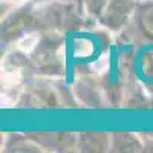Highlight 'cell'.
Returning <instances> with one entry per match:
<instances>
[{
    "label": "cell",
    "mask_w": 153,
    "mask_h": 153,
    "mask_svg": "<svg viewBox=\"0 0 153 153\" xmlns=\"http://www.w3.org/2000/svg\"><path fill=\"white\" fill-rule=\"evenodd\" d=\"M38 3L40 0H26L25 3L5 14V17L2 19V26H0L2 48L17 43L28 35L42 32Z\"/></svg>",
    "instance_id": "cell-1"
},
{
    "label": "cell",
    "mask_w": 153,
    "mask_h": 153,
    "mask_svg": "<svg viewBox=\"0 0 153 153\" xmlns=\"http://www.w3.org/2000/svg\"><path fill=\"white\" fill-rule=\"evenodd\" d=\"M66 43V34L46 31L40 32L38 42L29 52L34 72L37 75L60 78L65 75V65L60 58V49Z\"/></svg>",
    "instance_id": "cell-2"
},
{
    "label": "cell",
    "mask_w": 153,
    "mask_h": 153,
    "mask_svg": "<svg viewBox=\"0 0 153 153\" xmlns=\"http://www.w3.org/2000/svg\"><path fill=\"white\" fill-rule=\"evenodd\" d=\"M54 83H48L43 80L29 81L25 87L23 94L19 97L17 107L23 109H61L71 106L69 100L65 98L63 91Z\"/></svg>",
    "instance_id": "cell-3"
},
{
    "label": "cell",
    "mask_w": 153,
    "mask_h": 153,
    "mask_svg": "<svg viewBox=\"0 0 153 153\" xmlns=\"http://www.w3.org/2000/svg\"><path fill=\"white\" fill-rule=\"evenodd\" d=\"M139 0H109L97 23L109 32L120 34L135 17Z\"/></svg>",
    "instance_id": "cell-4"
},
{
    "label": "cell",
    "mask_w": 153,
    "mask_h": 153,
    "mask_svg": "<svg viewBox=\"0 0 153 153\" xmlns=\"http://www.w3.org/2000/svg\"><path fill=\"white\" fill-rule=\"evenodd\" d=\"M28 136L42 147L43 152L69 153L76 152L78 133L75 132H28Z\"/></svg>",
    "instance_id": "cell-5"
},
{
    "label": "cell",
    "mask_w": 153,
    "mask_h": 153,
    "mask_svg": "<svg viewBox=\"0 0 153 153\" xmlns=\"http://www.w3.org/2000/svg\"><path fill=\"white\" fill-rule=\"evenodd\" d=\"M74 94L87 107L100 109L104 106V91L101 80L92 75H81L74 84Z\"/></svg>",
    "instance_id": "cell-6"
},
{
    "label": "cell",
    "mask_w": 153,
    "mask_h": 153,
    "mask_svg": "<svg viewBox=\"0 0 153 153\" xmlns=\"http://www.w3.org/2000/svg\"><path fill=\"white\" fill-rule=\"evenodd\" d=\"M133 25L139 37L149 43H153V0L138 2Z\"/></svg>",
    "instance_id": "cell-7"
},
{
    "label": "cell",
    "mask_w": 153,
    "mask_h": 153,
    "mask_svg": "<svg viewBox=\"0 0 153 153\" xmlns=\"http://www.w3.org/2000/svg\"><path fill=\"white\" fill-rule=\"evenodd\" d=\"M76 152H81V153L110 152V133L107 132H78Z\"/></svg>",
    "instance_id": "cell-8"
},
{
    "label": "cell",
    "mask_w": 153,
    "mask_h": 153,
    "mask_svg": "<svg viewBox=\"0 0 153 153\" xmlns=\"http://www.w3.org/2000/svg\"><path fill=\"white\" fill-rule=\"evenodd\" d=\"M146 150L144 139L133 132H112L110 152L113 153H141Z\"/></svg>",
    "instance_id": "cell-9"
},
{
    "label": "cell",
    "mask_w": 153,
    "mask_h": 153,
    "mask_svg": "<svg viewBox=\"0 0 153 153\" xmlns=\"http://www.w3.org/2000/svg\"><path fill=\"white\" fill-rule=\"evenodd\" d=\"M2 150L5 153H40L43 152L28 133H9L6 135Z\"/></svg>",
    "instance_id": "cell-10"
},
{
    "label": "cell",
    "mask_w": 153,
    "mask_h": 153,
    "mask_svg": "<svg viewBox=\"0 0 153 153\" xmlns=\"http://www.w3.org/2000/svg\"><path fill=\"white\" fill-rule=\"evenodd\" d=\"M80 3L86 12V16H89L94 20H98L106 5L109 3V0H80Z\"/></svg>",
    "instance_id": "cell-11"
},
{
    "label": "cell",
    "mask_w": 153,
    "mask_h": 153,
    "mask_svg": "<svg viewBox=\"0 0 153 153\" xmlns=\"http://www.w3.org/2000/svg\"><path fill=\"white\" fill-rule=\"evenodd\" d=\"M63 2H76V0H63Z\"/></svg>",
    "instance_id": "cell-12"
},
{
    "label": "cell",
    "mask_w": 153,
    "mask_h": 153,
    "mask_svg": "<svg viewBox=\"0 0 153 153\" xmlns=\"http://www.w3.org/2000/svg\"><path fill=\"white\" fill-rule=\"evenodd\" d=\"M150 95H152V98H153V94H150Z\"/></svg>",
    "instance_id": "cell-13"
},
{
    "label": "cell",
    "mask_w": 153,
    "mask_h": 153,
    "mask_svg": "<svg viewBox=\"0 0 153 153\" xmlns=\"http://www.w3.org/2000/svg\"><path fill=\"white\" fill-rule=\"evenodd\" d=\"M139 2H141V0H139Z\"/></svg>",
    "instance_id": "cell-14"
}]
</instances>
